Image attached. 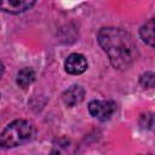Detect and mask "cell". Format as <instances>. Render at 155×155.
Instances as JSON below:
<instances>
[{
  "instance_id": "obj_8",
  "label": "cell",
  "mask_w": 155,
  "mask_h": 155,
  "mask_svg": "<svg viewBox=\"0 0 155 155\" xmlns=\"http://www.w3.org/2000/svg\"><path fill=\"white\" fill-rule=\"evenodd\" d=\"M154 18H150L148 22H145L144 25H142L139 30L142 40L150 47H154Z\"/></svg>"
},
{
  "instance_id": "obj_6",
  "label": "cell",
  "mask_w": 155,
  "mask_h": 155,
  "mask_svg": "<svg viewBox=\"0 0 155 155\" xmlns=\"http://www.w3.org/2000/svg\"><path fill=\"white\" fill-rule=\"evenodd\" d=\"M84 98H85V90L80 85H71L62 94L63 103L69 108L80 104L84 101Z\"/></svg>"
},
{
  "instance_id": "obj_7",
  "label": "cell",
  "mask_w": 155,
  "mask_h": 155,
  "mask_svg": "<svg viewBox=\"0 0 155 155\" xmlns=\"http://www.w3.org/2000/svg\"><path fill=\"white\" fill-rule=\"evenodd\" d=\"M35 81V71L29 68V67H25L23 69H21L18 73H17V76H16V84L21 87V88H27L29 85H31L33 82Z\"/></svg>"
},
{
  "instance_id": "obj_3",
  "label": "cell",
  "mask_w": 155,
  "mask_h": 155,
  "mask_svg": "<svg viewBox=\"0 0 155 155\" xmlns=\"http://www.w3.org/2000/svg\"><path fill=\"white\" fill-rule=\"evenodd\" d=\"M88 111L91 116L97 120L107 121L116 111V103L114 101H91L88 103Z\"/></svg>"
},
{
  "instance_id": "obj_5",
  "label": "cell",
  "mask_w": 155,
  "mask_h": 155,
  "mask_svg": "<svg viewBox=\"0 0 155 155\" xmlns=\"http://www.w3.org/2000/svg\"><path fill=\"white\" fill-rule=\"evenodd\" d=\"M36 1L38 0H0V11L11 15H19L30 10Z\"/></svg>"
},
{
  "instance_id": "obj_1",
  "label": "cell",
  "mask_w": 155,
  "mask_h": 155,
  "mask_svg": "<svg viewBox=\"0 0 155 155\" xmlns=\"http://www.w3.org/2000/svg\"><path fill=\"white\" fill-rule=\"evenodd\" d=\"M97 41L116 69H127L137 57V45L124 29L104 27L97 33Z\"/></svg>"
},
{
  "instance_id": "obj_10",
  "label": "cell",
  "mask_w": 155,
  "mask_h": 155,
  "mask_svg": "<svg viewBox=\"0 0 155 155\" xmlns=\"http://www.w3.org/2000/svg\"><path fill=\"white\" fill-rule=\"evenodd\" d=\"M4 71H5V67H4V64L0 62V78L4 75Z\"/></svg>"
},
{
  "instance_id": "obj_11",
  "label": "cell",
  "mask_w": 155,
  "mask_h": 155,
  "mask_svg": "<svg viewBox=\"0 0 155 155\" xmlns=\"http://www.w3.org/2000/svg\"><path fill=\"white\" fill-rule=\"evenodd\" d=\"M0 98H1V94H0Z\"/></svg>"
},
{
  "instance_id": "obj_9",
  "label": "cell",
  "mask_w": 155,
  "mask_h": 155,
  "mask_svg": "<svg viewBox=\"0 0 155 155\" xmlns=\"http://www.w3.org/2000/svg\"><path fill=\"white\" fill-rule=\"evenodd\" d=\"M140 84L143 87H147V88H151L154 87V74L151 71H147L144 73L142 76H140Z\"/></svg>"
},
{
  "instance_id": "obj_4",
  "label": "cell",
  "mask_w": 155,
  "mask_h": 155,
  "mask_svg": "<svg viewBox=\"0 0 155 155\" xmlns=\"http://www.w3.org/2000/svg\"><path fill=\"white\" fill-rule=\"evenodd\" d=\"M88 68L87 59L81 53H71L67 57L64 62V69L70 75H80L85 73Z\"/></svg>"
},
{
  "instance_id": "obj_2",
  "label": "cell",
  "mask_w": 155,
  "mask_h": 155,
  "mask_svg": "<svg viewBox=\"0 0 155 155\" xmlns=\"http://www.w3.org/2000/svg\"><path fill=\"white\" fill-rule=\"evenodd\" d=\"M36 128L33 122L23 119L10 122L0 133V148L11 149L31 142L35 138Z\"/></svg>"
}]
</instances>
